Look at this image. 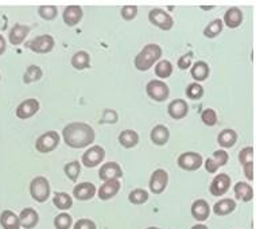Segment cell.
I'll return each mask as SVG.
<instances>
[{"instance_id":"6da1fadb","label":"cell","mask_w":256,"mask_h":229,"mask_svg":"<svg viewBox=\"0 0 256 229\" xmlns=\"http://www.w3.org/2000/svg\"><path fill=\"white\" fill-rule=\"evenodd\" d=\"M62 139L70 148H85L93 144L96 134L92 126L82 122H73L66 124L62 130Z\"/></svg>"},{"instance_id":"7a4b0ae2","label":"cell","mask_w":256,"mask_h":229,"mask_svg":"<svg viewBox=\"0 0 256 229\" xmlns=\"http://www.w3.org/2000/svg\"><path fill=\"white\" fill-rule=\"evenodd\" d=\"M162 58V48L156 44H148L142 48L134 60V65L139 72L150 70Z\"/></svg>"},{"instance_id":"3957f363","label":"cell","mask_w":256,"mask_h":229,"mask_svg":"<svg viewBox=\"0 0 256 229\" xmlns=\"http://www.w3.org/2000/svg\"><path fill=\"white\" fill-rule=\"evenodd\" d=\"M52 189H50V182L46 176H36L30 182V196L36 202L44 204L50 197Z\"/></svg>"},{"instance_id":"277c9868","label":"cell","mask_w":256,"mask_h":229,"mask_svg":"<svg viewBox=\"0 0 256 229\" xmlns=\"http://www.w3.org/2000/svg\"><path fill=\"white\" fill-rule=\"evenodd\" d=\"M56 46V40L50 34H44V36H36L32 40L24 42V48L31 50L32 53L36 54H49L53 52Z\"/></svg>"},{"instance_id":"5b68a950","label":"cell","mask_w":256,"mask_h":229,"mask_svg":"<svg viewBox=\"0 0 256 229\" xmlns=\"http://www.w3.org/2000/svg\"><path fill=\"white\" fill-rule=\"evenodd\" d=\"M60 142H61V136L57 131H48L36 139V150L40 154H49L57 148Z\"/></svg>"},{"instance_id":"8992f818","label":"cell","mask_w":256,"mask_h":229,"mask_svg":"<svg viewBox=\"0 0 256 229\" xmlns=\"http://www.w3.org/2000/svg\"><path fill=\"white\" fill-rule=\"evenodd\" d=\"M178 168L185 172H197L204 164L202 155L194 151H186L182 152L177 159Z\"/></svg>"},{"instance_id":"52a82bcc","label":"cell","mask_w":256,"mask_h":229,"mask_svg":"<svg viewBox=\"0 0 256 229\" xmlns=\"http://www.w3.org/2000/svg\"><path fill=\"white\" fill-rule=\"evenodd\" d=\"M146 93L151 100H154L156 102H162L164 100H168V96H170V88L168 86V84H164V81L151 80L146 86Z\"/></svg>"},{"instance_id":"ba28073f","label":"cell","mask_w":256,"mask_h":229,"mask_svg":"<svg viewBox=\"0 0 256 229\" xmlns=\"http://www.w3.org/2000/svg\"><path fill=\"white\" fill-rule=\"evenodd\" d=\"M148 20L151 24L159 27L162 31H170L174 27V19L172 15L162 8H152L148 12Z\"/></svg>"},{"instance_id":"9c48e42d","label":"cell","mask_w":256,"mask_h":229,"mask_svg":"<svg viewBox=\"0 0 256 229\" xmlns=\"http://www.w3.org/2000/svg\"><path fill=\"white\" fill-rule=\"evenodd\" d=\"M106 158V150L102 146H92L88 150L85 151L82 156H81V163L85 168H98V164L104 160Z\"/></svg>"},{"instance_id":"30bf717a","label":"cell","mask_w":256,"mask_h":229,"mask_svg":"<svg viewBox=\"0 0 256 229\" xmlns=\"http://www.w3.org/2000/svg\"><path fill=\"white\" fill-rule=\"evenodd\" d=\"M168 185V174L164 168H158L154 170V172L151 174L150 182V192L154 194H162L166 190Z\"/></svg>"},{"instance_id":"8fae6325","label":"cell","mask_w":256,"mask_h":229,"mask_svg":"<svg viewBox=\"0 0 256 229\" xmlns=\"http://www.w3.org/2000/svg\"><path fill=\"white\" fill-rule=\"evenodd\" d=\"M232 180L226 172H220L213 178L212 184L209 186V192L212 194L213 197H221L230 190Z\"/></svg>"},{"instance_id":"7c38bea8","label":"cell","mask_w":256,"mask_h":229,"mask_svg":"<svg viewBox=\"0 0 256 229\" xmlns=\"http://www.w3.org/2000/svg\"><path fill=\"white\" fill-rule=\"evenodd\" d=\"M123 170L118 162H106L98 170V178L104 182L119 181L123 176Z\"/></svg>"},{"instance_id":"4fadbf2b","label":"cell","mask_w":256,"mask_h":229,"mask_svg":"<svg viewBox=\"0 0 256 229\" xmlns=\"http://www.w3.org/2000/svg\"><path fill=\"white\" fill-rule=\"evenodd\" d=\"M40 108V104L36 98H26V100H23V102L19 104L15 114H16V118L20 120L31 119L32 116H36V114H38Z\"/></svg>"},{"instance_id":"5bb4252c","label":"cell","mask_w":256,"mask_h":229,"mask_svg":"<svg viewBox=\"0 0 256 229\" xmlns=\"http://www.w3.org/2000/svg\"><path fill=\"white\" fill-rule=\"evenodd\" d=\"M230 160V154L226 152V150H217L212 154V158H208L205 160V168L209 174H214L222 166H226Z\"/></svg>"},{"instance_id":"9a60e30c","label":"cell","mask_w":256,"mask_h":229,"mask_svg":"<svg viewBox=\"0 0 256 229\" xmlns=\"http://www.w3.org/2000/svg\"><path fill=\"white\" fill-rule=\"evenodd\" d=\"M168 114L172 119L182 120L189 114V104L184 98H176L168 104Z\"/></svg>"},{"instance_id":"2e32d148","label":"cell","mask_w":256,"mask_h":229,"mask_svg":"<svg viewBox=\"0 0 256 229\" xmlns=\"http://www.w3.org/2000/svg\"><path fill=\"white\" fill-rule=\"evenodd\" d=\"M19 224L20 228L34 229L40 222V214L34 208H24L19 213Z\"/></svg>"},{"instance_id":"e0dca14e","label":"cell","mask_w":256,"mask_h":229,"mask_svg":"<svg viewBox=\"0 0 256 229\" xmlns=\"http://www.w3.org/2000/svg\"><path fill=\"white\" fill-rule=\"evenodd\" d=\"M82 16H84V11H82V8L80 6H68L64 10V12H62L64 23L68 27L77 26L82 20Z\"/></svg>"},{"instance_id":"ac0fdd59","label":"cell","mask_w":256,"mask_h":229,"mask_svg":"<svg viewBox=\"0 0 256 229\" xmlns=\"http://www.w3.org/2000/svg\"><path fill=\"white\" fill-rule=\"evenodd\" d=\"M96 193L98 189L92 182H81L73 189V197L78 201H89L96 196Z\"/></svg>"},{"instance_id":"d6986e66","label":"cell","mask_w":256,"mask_h":229,"mask_svg":"<svg viewBox=\"0 0 256 229\" xmlns=\"http://www.w3.org/2000/svg\"><path fill=\"white\" fill-rule=\"evenodd\" d=\"M190 212H192V216H193V218L196 221L204 222V221H206L209 218V216H210V206H209L208 201L200 198L196 200L192 204Z\"/></svg>"},{"instance_id":"ffe728a7","label":"cell","mask_w":256,"mask_h":229,"mask_svg":"<svg viewBox=\"0 0 256 229\" xmlns=\"http://www.w3.org/2000/svg\"><path fill=\"white\" fill-rule=\"evenodd\" d=\"M244 20L243 11L238 7H230L224 14V19H222V24H226L228 28L234 30L238 27L242 26V23Z\"/></svg>"},{"instance_id":"44dd1931","label":"cell","mask_w":256,"mask_h":229,"mask_svg":"<svg viewBox=\"0 0 256 229\" xmlns=\"http://www.w3.org/2000/svg\"><path fill=\"white\" fill-rule=\"evenodd\" d=\"M28 34H30V27L26 26V24H22V23H16V24H14L12 28L10 30V44H14V46H20V44L26 40Z\"/></svg>"},{"instance_id":"7402d4cb","label":"cell","mask_w":256,"mask_h":229,"mask_svg":"<svg viewBox=\"0 0 256 229\" xmlns=\"http://www.w3.org/2000/svg\"><path fill=\"white\" fill-rule=\"evenodd\" d=\"M120 188H122V184L120 181H108L104 182L98 190V198L102 201H108V200L114 198L118 196V193L120 192Z\"/></svg>"},{"instance_id":"603a6c76","label":"cell","mask_w":256,"mask_h":229,"mask_svg":"<svg viewBox=\"0 0 256 229\" xmlns=\"http://www.w3.org/2000/svg\"><path fill=\"white\" fill-rule=\"evenodd\" d=\"M234 198L242 202H251L254 200V188L247 182H238L234 186Z\"/></svg>"},{"instance_id":"cb8c5ba5","label":"cell","mask_w":256,"mask_h":229,"mask_svg":"<svg viewBox=\"0 0 256 229\" xmlns=\"http://www.w3.org/2000/svg\"><path fill=\"white\" fill-rule=\"evenodd\" d=\"M238 142V132L230 128H226L222 130L218 135H217V143L221 147V150H226V148H232Z\"/></svg>"},{"instance_id":"d4e9b609","label":"cell","mask_w":256,"mask_h":229,"mask_svg":"<svg viewBox=\"0 0 256 229\" xmlns=\"http://www.w3.org/2000/svg\"><path fill=\"white\" fill-rule=\"evenodd\" d=\"M190 74H192V78L198 84V82L208 80L210 74V68L205 61H197L193 64V66L190 69Z\"/></svg>"},{"instance_id":"484cf974","label":"cell","mask_w":256,"mask_h":229,"mask_svg":"<svg viewBox=\"0 0 256 229\" xmlns=\"http://www.w3.org/2000/svg\"><path fill=\"white\" fill-rule=\"evenodd\" d=\"M150 139L155 146L168 144V139H170V131H168V127H164L162 124H158L156 127L151 130Z\"/></svg>"},{"instance_id":"4316f807","label":"cell","mask_w":256,"mask_h":229,"mask_svg":"<svg viewBox=\"0 0 256 229\" xmlns=\"http://www.w3.org/2000/svg\"><path fill=\"white\" fill-rule=\"evenodd\" d=\"M118 140L123 148H134L139 144V135L134 130H124L119 134Z\"/></svg>"},{"instance_id":"83f0119b","label":"cell","mask_w":256,"mask_h":229,"mask_svg":"<svg viewBox=\"0 0 256 229\" xmlns=\"http://www.w3.org/2000/svg\"><path fill=\"white\" fill-rule=\"evenodd\" d=\"M0 225L3 229H20L18 214L8 209L0 213Z\"/></svg>"},{"instance_id":"f1b7e54d","label":"cell","mask_w":256,"mask_h":229,"mask_svg":"<svg viewBox=\"0 0 256 229\" xmlns=\"http://www.w3.org/2000/svg\"><path fill=\"white\" fill-rule=\"evenodd\" d=\"M238 206V204L234 202V200L232 198H222L218 202L214 204L213 206V212L216 213L217 216H228L230 213H234V209Z\"/></svg>"},{"instance_id":"f546056e","label":"cell","mask_w":256,"mask_h":229,"mask_svg":"<svg viewBox=\"0 0 256 229\" xmlns=\"http://www.w3.org/2000/svg\"><path fill=\"white\" fill-rule=\"evenodd\" d=\"M70 64L76 70H85V69L90 68V56H89L88 52L80 50V52L73 54Z\"/></svg>"},{"instance_id":"4dcf8cb0","label":"cell","mask_w":256,"mask_h":229,"mask_svg":"<svg viewBox=\"0 0 256 229\" xmlns=\"http://www.w3.org/2000/svg\"><path fill=\"white\" fill-rule=\"evenodd\" d=\"M53 205L62 212L69 210L73 206V197L64 192H57L53 197Z\"/></svg>"},{"instance_id":"1f68e13d","label":"cell","mask_w":256,"mask_h":229,"mask_svg":"<svg viewBox=\"0 0 256 229\" xmlns=\"http://www.w3.org/2000/svg\"><path fill=\"white\" fill-rule=\"evenodd\" d=\"M172 70H174V68H172V64L168 60H160V61L155 64L154 72L156 77L160 78V81L168 78L172 74Z\"/></svg>"},{"instance_id":"d6a6232c","label":"cell","mask_w":256,"mask_h":229,"mask_svg":"<svg viewBox=\"0 0 256 229\" xmlns=\"http://www.w3.org/2000/svg\"><path fill=\"white\" fill-rule=\"evenodd\" d=\"M224 30V24H222V19H214L210 23H208L206 27L204 28V36L208 40H213L222 32Z\"/></svg>"},{"instance_id":"836d02e7","label":"cell","mask_w":256,"mask_h":229,"mask_svg":"<svg viewBox=\"0 0 256 229\" xmlns=\"http://www.w3.org/2000/svg\"><path fill=\"white\" fill-rule=\"evenodd\" d=\"M42 76H44V70L40 69V66H38V65H30L26 69V72H24V74H23V82L27 85L32 84V82L40 81L42 78Z\"/></svg>"},{"instance_id":"e575fe53","label":"cell","mask_w":256,"mask_h":229,"mask_svg":"<svg viewBox=\"0 0 256 229\" xmlns=\"http://www.w3.org/2000/svg\"><path fill=\"white\" fill-rule=\"evenodd\" d=\"M64 172L70 181L76 182L78 180V176H81V163L78 160H72V162L66 163L64 166Z\"/></svg>"},{"instance_id":"d590c367","label":"cell","mask_w":256,"mask_h":229,"mask_svg":"<svg viewBox=\"0 0 256 229\" xmlns=\"http://www.w3.org/2000/svg\"><path fill=\"white\" fill-rule=\"evenodd\" d=\"M150 198V194L144 189H135L128 194V201L132 205H143Z\"/></svg>"},{"instance_id":"8d00e7d4","label":"cell","mask_w":256,"mask_h":229,"mask_svg":"<svg viewBox=\"0 0 256 229\" xmlns=\"http://www.w3.org/2000/svg\"><path fill=\"white\" fill-rule=\"evenodd\" d=\"M204 86L201 84H197V82H192L186 86V97L189 100H193V102H197V100H201L204 97Z\"/></svg>"},{"instance_id":"74e56055","label":"cell","mask_w":256,"mask_h":229,"mask_svg":"<svg viewBox=\"0 0 256 229\" xmlns=\"http://www.w3.org/2000/svg\"><path fill=\"white\" fill-rule=\"evenodd\" d=\"M73 226V218L69 213H60L54 217V228L70 229Z\"/></svg>"},{"instance_id":"f35d334b","label":"cell","mask_w":256,"mask_h":229,"mask_svg":"<svg viewBox=\"0 0 256 229\" xmlns=\"http://www.w3.org/2000/svg\"><path fill=\"white\" fill-rule=\"evenodd\" d=\"M201 120L206 127H214L218 123V118H217L216 110L212 108H206L201 112Z\"/></svg>"},{"instance_id":"ab89813d","label":"cell","mask_w":256,"mask_h":229,"mask_svg":"<svg viewBox=\"0 0 256 229\" xmlns=\"http://www.w3.org/2000/svg\"><path fill=\"white\" fill-rule=\"evenodd\" d=\"M38 15L44 20H53V19L57 18L58 8L56 6H40Z\"/></svg>"},{"instance_id":"60d3db41","label":"cell","mask_w":256,"mask_h":229,"mask_svg":"<svg viewBox=\"0 0 256 229\" xmlns=\"http://www.w3.org/2000/svg\"><path fill=\"white\" fill-rule=\"evenodd\" d=\"M254 155H255V148L252 146L244 147L243 150L238 152V162L242 166H246L248 163L254 162Z\"/></svg>"},{"instance_id":"b9f144b4","label":"cell","mask_w":256,"mask_h":229,"mask_svg":"<svg viewBox=\"0 0 256 229\" xmlns=\"http://www.w3.org/2000/svg\"><path fill=\"white\" fill-rule=\"evenodd\" d=\"M120 15H122V18H123L124 20L131 22V20H134V19L136 18L138 7L136 6H124V7H122Z\"/></svg>"},{"instance_id":"7bdbcfd3","label":"cell","mask_w":256,"mask_h":229,"mask_svg":"<svg viewBox=\"0 0 256 229\" xmlns=\"http://www.w3.org/2000/svg\"><path fill=\"white\" fill-rule=\"evenodd\" d=\"M192 60H193V52H189L188 54L181 56L177 61L178 69H181V70H188V69H190V68H192V64H193Z\"/></svg>"},{"instance_id":"ee69618b","label":"cell","mask_w":256,"mask_h":229,"mask_svg":"<svg viewBox=\"0 0 256 229\" xmlns=\"http://www.w3.org/2000/svg\"><path fill=\"white\" fill-rule=\"evenodd\" d=\"M73 229H98L94 221L89 218H80L76 224H73Z\"/></svg>"},{"instance_id":"f6af8a7d","label":"cell","mask_w":256,"mask_h":229,"mask_svg":"<svg viewBox=\"0 0 256 229\" xmlns=\"http://www.w3.org/2000/svg\"><path fill=\"white\" fill-rule=\"evenodd\" d=\"M254 162L248 163L246 166H243V170H244V176L247 178L248 181H254L255 180V170H254Z\"/></svg>"},{"instance_id":"bcb514c9","label":"cell","mask_w":256,"mask_h":229,"mask_svg":"<svg viewBox=\"0 0 256 229\" xmlns=\"http://www.w3.org/2000/svg\"><path fill=\"white\" fill-rule=\"evenodd\" d=\"M6 48H7V40H4V36L0 34V56H3L6 53Z\"/></svg>"},{"instance_id":"7dc6e473","label":"cell","mask_w":256,"mask_h":229,"mask_svg":"<svg viewBox=\"0 0 256 229\" xmlns=\"http://www.w3.org/2000/svg\"><path fill=\"white\" fill-rule=\"evenodd\" d=\"M190 229H209V228H208L205 224H196V225H193V226H192Z\"/></svg>"},{"instance_id":"c3c4849f","label":"cell","mask_w":256,"mask_h":229,"mask_svg":"<svg viewBox=\"0 0 256 229\" xmlns=\"http://www.w3.org/2000/svg\"><path fill=\"white\" fill-rule=\"evenodd\" d=\"M201 8L205 10V11H206V10H212V8H213V6H208V7H205V6H202Z\"/></svg>"},{"instance_id":"681fc988","label":"cell","mask_w":256,"mask_h":229,"mask_svg":"<svg viewBox=\"0 0 256 229\" xmlns=\"http://www.w3.org/2000/svg\"><path fill=\"white\" fill-rule=\"evenodd\" d=\"M146 229H160V228H158V226H148V228Z\"/></svg>"},{"instance_id":"f907efd6","label":"cell","mask_w":256,"mask_h":229,"mask_svg":"<svg viewBox=\"0 0 256 229\" xmlns=\"http://www.w3.org/2000/svg\"><path fill=\"white\" fill-rule=\"evenodd\" d=\"M0 78H2V77H0Z\"/></svg>"}]
</instances>
